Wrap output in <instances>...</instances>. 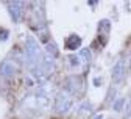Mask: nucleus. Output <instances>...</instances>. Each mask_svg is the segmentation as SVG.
I'll return each mask as SVG.
<instances>
[{
  "mask_svg": "<svg viewBox=\"0 0 131 119\" xmlns=\"http://www.w3.org/2000/svg\"><path fill=\"white\" fill-rule=\"evenodd\" d=\"M42 52H41V47L38 44V41L33 38V36H28L25 39V58H27V64L31 67H35L41 63L42 60Z\"/></svg>",
  "mask_w": 131,
  "mask_h": 119,
  "instance_id": "nucleus-1",
  "label": "nucleus"
},
{
  "mask_svg": "<svg viewBox=\"0 0 131 119\" xmlns=\"http://www.w3.org/2000/svg\"><path fill=\"white\" fill-rule=\"evenodd\" d=\"M70 108H72V96L67 91H59L55 97L56 113H67Z\"/></svg>",
  "mask_w": 131,
  "mask_h": 119,
  "instance_id": "nucleus-2",
  "label": "nucleus"
},
{
  "mask_svg": "<svg viewBox=\"0 0 131 119\" xmlns=\"http://www.w3.org/2000/svg\"><path fill=\"white\" fill-rule=\"evenodd\" d=\"M9 14L14 22H20L22 14H24V2H8Z\"/></svg>",
  "mask_w": 131,
  "mask_h": 119,
  "instance_id": "nucleus-3",
  "label": "nucleus"
},
{
  "mask_svg": "<svg viewBox=\"0 0 131 119\" xmlns=\"http://www.w3.org/2000/svg\"><path fill=\"white\" fill-rule=\"evenodd\" d=\"M66 88H67V91L70 94H78L81 89H83V81H81L80 77L72 75V77L67 78V81H66Z\"/></svg>",
  "mask_w": 131,
  "mask_h": 119,
  "instance_id": "nucleus-4",
  "label": "nucleus"
},
{
  "mask_svg": "<svg viewBox=\"0 0 131 119\" xmlns=\"http://www.w3.org/2000/svg\"><path fill=\"white\" fill-rule=\"evenodd\" d=\"M125 77V61L123 60H117V63L112 67V80L116 83H120Z\"/></svg>",
  "mask_w": 131,
  "mask_h": 119,
  "instance_id": "nucleus-5",
  "label": "nucleus"
},
{
  "mask_svg": "<svg viewBox=\"0 0 131 119\" xmlns=\"http://www.w3.org/2000/svg\"><path fill=\"white\" fill-rule=\"evenodd\" d=\"M16 72H17V66H16L13 61L5 60L2 64H0V75H3V77H13Z\"/></svg>",
  "mask_w": 131,
  "mask_h": 119,
  "instance_id": "nucleus-6",
  "label": "nucleus"
},
{
  "mask_svg": "<svg viewBox=\"0 0 131 119\" xmlns=\"http://www.w3.org/2000/svg\"><path fill=\"white\" fill-rule=\"evenodd\" d=\"M64 45H66V49H67V50H77L81 45V38L78 35H69L67 38H66Z\"/></svg>",
  "mask_w": 131,
  "mask_h": 119,
  "instance_id": "nucleus-7",
  "label": "nucleus"
},
{
  "mask_svg": "<svg viewBox=\"0 0 131 119\" xmlns=\"http://www.w3.org/2000/svg\"><path fill=\"white\" fill-rule=\"evenodd\" d=\"M109 30H111V22H109V21H106V19L100 21V24H98V31H100L102 35L105 36V39H106V38H108V35H109Z\"/></svg>",
  "mask_w": 131,
  "mask_h": 119,
  "instance_id": "nucleus-8",
  "label": "nucleus"
},
{
  "mask_svg": "<svg viewBox=\"0 0 131 119\" xmlns=\"http://www.w3.org/2000/svg\"><path fill=\"white\" fill-rule=\"evenodd\" d=\"M80 60L81 63H91L92 61V52L89 49H81V52H80Z\"/></svg>",
  "mask_w": 131,
  "mask_h": 119,
  "instance_id": "nucleus-9",
  "label": "nucleus"
},
{
  "mask_svg": "<svg viewBox=\"0 0 131 119\" xmlns=\"http://www.w3.org/2000/svg\"><path fill=\"white\" fill-rule=\"evenodd\" d=\"M45 52H47V55H50V57H56L58 55V49H56V45L53 42H47Z\"/></svg>",
  "mask_w": 131,
  "mask_h": 119,
  "instance_id": "nucleus-10",
  "label": "nucleus"
},
{
  "mask_svg": "<svg viewBox=\"0 0 131 119\" xmlns=\"http://www.w3.org/2000/svg\"><path fill=\"white\" fill-rule=\"evenodd\" d=\"M123 105H125V99L120 97V99H117V100L112 104V108L116 110V111H122V110H123Z\"/></svg>",
  "mask_w": 131,
  "mask_h": 119,
  "instance_id": "nucleus-11",
  "label": "nucleus"
},
{
  "mask_svg": "<svg viewBox=\"0 0 131 119\" xmlns=\"http://www.w3.org/2000/svg\"><path fill=\"white\" fill-rule=\"evenodd\" d=\"M0 39H2V41H6L8 39V30L0 28Z\"/></svg>",
  "mask_w": 131,
  "mask_h": 119,
  "instance_id": "nucleus-12",
  "label": "nucleus"
},
{
  "mask_svg": "<svg viewBox=\"0 0 131 119\" xmlns=\"http://www.w3.org/2000/svg\"><path fill=\"white\" fill-rule=\"evenodd\" d=\"M69 60H70V64H72V66H80V63H81L80 57H70Z\"/></svg>",
  "mask_w": 131,
  "mask_h": 119,
  "instance_id": "nucleus-13",
  "label": "nucleus"
},
{
  "mask_svg": "<svg viewBox=\"0 0 131 119\" xmlns=\"http://www.w3.org/2000/svg\"><path fill=\"white\" fill-rule=\"evenodd\" d=\"M126 116L131 117V104H128V107H126Z\"/></svg>",
  "mask_w": 131,
  "mask_h": 119,
  "instance_id": "nucleus-14",
  "label": "nucleus"
},
{
  "mask_svg": "<svg viewBox=\"0 0 131 119\" xmlns=\"http://www.w3.org/2000/svg\"><path fill=\"white\" fill-rule=\"evenodd\" d=\"M94 119H103V116H102V114H95Z\"/></svg>",
  "mask_w": 131,
  "mask_h": 119,
  "instance_id": "nucleus-15",
  "label": "nucleus"
},
{
  "mask_svg": "<svg viewBox=\"0 0 131 119\" xmlns=\"http://www.w3.org/2000/svg\"><path fill=\"white\" fill-rule=\"evenodd\" d=\"M129 64H131V61H129Z\"/></svg>",
  "mask_w": 131,
  "mask_h": 119,
  "instance_id": "nucleus-16",
  "label": "nucleus"
}]
</instances>
